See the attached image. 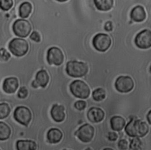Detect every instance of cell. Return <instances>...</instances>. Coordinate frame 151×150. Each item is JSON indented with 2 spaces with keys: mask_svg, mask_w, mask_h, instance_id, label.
Listing matches in <instances>:
<instances>
[{
  "mask_svg": "<svg viewBox=\"0 0 151 150\" xmlns=\"http://www.w3.org/2000/svg\"><path fill=\"white\" fill-rule=\"evenodd\" d=\"M124 130L126 134L130 137L142 138L148 133L149 128L148 125L141 119L132 118L126 125Z\"/></svg>",
  "mask_w": 151,
  "mask_h": 150,
  "instance_id": "cell-1",
  "label": "cell"
},
{
  "mask_svg": "<svg viewBox=\"0 0 151 150\" xmlns=\"http://www.w3.org/2000/svg\"><path fill=\"white\" fill-rule=\"evenodd\" d=\"M67 74L73 78H80L87 74L88 71V65L81 61H70L66 64Z\"/></svg>",
  "mask_w": 151,
  "mask_h": 150,
  "instance_id": "cell-2",
  "label": "cell"
},
{
  "mask_svg": "<svg viewBox=\"0 0 151 150\" xmlns=\"http://www.w3.org/2000/svg\"><path fill=\"white\" fill-rule=\"evenodd\" d=\"M70 89L74 96L80 99H86L90 94V89L87 84L79 79L74 80L70 84Z\"/></svg>",
  "mask_w": 151,
  "mask_h": 150,
  "instance_id": "cell-3",
  "label": "cell"
},
{
  "mask_svg": "<svg viewBox=\"0 0 151 150\" xmlns=\"http://www.w3.org/2000/svg\"><path fill=\"white\" fill-rule=\"evenodd\" d=\"M8 48L14 55L20 57L25 55L27 53L29 49V45L24 39L14 38L9 42Z\"/></svg>",
  "mask_w": 151,
  "mask_h": 150,
  "instance_id": "cell-4",
  "label": "cell"
},
{
  "mask_svg": "<svg viewBox=\"0 0 151 150\" xmlns=\"http://www.w3.org/2000/svg\"><path fill=\"white\" fill-rule=\"evenodd\" d=\"M110 36L104 33H98L93 38L92 44L94 48L98 51L105 52L111 45Z\"/></svg>",
  "mask_w": 151,
  "mask_h": 150,
  "instance_id": "cell-5",
  "label": "cell"
},
{
  "mask_svg": "<svg viewBox=\"0 0 151 150\" xmlns=\"http://www.w3.org/2000/svg\"><path fill=\"white\" fill-rule=\"evenodd\" d=\"M14 118L20 124L28 126L32 119V113L28 107L18 106L14 112Z\"/></svg>",
  "mask_w": 151,
  "mask_h": 150,
  "instance_id": "cell-6",
  "label": "cell"
},
{
  "mask_svg": "<svg viewBox=\"0 0 151 150\" xmlns=\"http://www.w3.org/2000/svg\"><path fill=\"white\" fill-rule=\"evenodd\" d=\"M12 29L15 35L21 38H25L30 34L32 26L28 21L18 19L13 24Z\"/></svg>",
  "mask_w": 151,
  "mask_h": 150,
  "instance_id": "cell-7",
  "label": "cell"
},
{
  "mask_svg": "<svg viewBox=\"0 0 151 150\" xmlns=\"http://www.w3.org/2000/svg\"><path fill=\"white\" fill-rule=\"evenodd\" d=\"M136 46L143 49L151 47V30L145 29L139 32L134 38Z\"/></svg>",
  "mask_w": 151,
  "mask_h": 150,
  "instance_id": "cell-8",
  "label": "cell"
},
{
  "mask_svg": "<svg viewBox=\"0 0 151 150\" xmlns=\"http://www.w3.org/2000/svg\"><path fill=\"white\" fill-rule=\"evenodd\" d=\"M114 85L117 91L121 93H127L133 89L134 84L130 76L121 75L116 79Z\"/></svg>",
  "mask_w": 151,
  "mask_h": 150,
  "instance_id": "cell-9",
  "label": "cell"
},
{
  "mask_svg": "<svg viewBox=\"0 0 151 150\" xmlns=\"http://www.w3.org/2000/svg\"><path fill=\"white\" fill-rule=\"evenodd\" d=\"M75 135L83 142H90L94 135V128L89 124L81 125L76 132Z\"/></svg>",
  "mask_w": 151,
  "mask_h": 150,
  "instance_id": "cell-10",
  "label": "cell"
},
{
  "mask_svg": "<svg viewBox=\"0 0 151 150\" xmlns=\"http://www.w3.org/2000/svg\"><path fill=\"white\" fill-rule=\"evenodd\" d=\"M47 60L50 65L59 66L63 63L64 60L63 52L58 47H51L47 51Z\"/></svg>",
  "mask_w": 151,
  "mask_h": 150,
  "instance_id": "cell-11",
  "label": "cell"
},
{
  "mask_svg": "<svg viewBox=\"0 0 151 150\" xmlns=\"http://www.w3.org/2000/svg\"><path fill=\"white\" fill-rule=\"evenodd\" d=\"M129 16L131 21L135 22H142L145 21L147 17V13L143 6L137 5L132 8Z\"/></svg>",
  "mask_w": 151,
  "mask_h": 150,
  "instance_id": "cell-12",
  "label": "cell"
},
{
  "mask_svg": "<svg viewBox=\"0 0 151 150\" xmlns=\"http://www.w3.org/2000/svg\"><path fill=\"white\" fill-rule=\"evenodd\" d=\"M104 111L98 107L90 108L87 114L88 119L93 123H98L102 121L104 118Z\"/></svg>",
  "mask_w": 151,
  "mask_h": 150,
  "instance_id": "cell-13",
  "label": "cell"
},
{
  "mask_svg": "<svg viewBox=\"0 0 151 150\" xmlns=\"http://www.w3.org/2000/svg\"><path fill=\"white\" fill-rule=\"evenodd\" d=\"M19 82L16 77H8L3 82L2 89L7 94H13L18 88Z\"/></svg>",
  "mask_w": 151,
  "mask_h": 150,
  "instance_id": "cell-14",
  "label": "cell"
},
{
  "mask_svg": "<svg viewBox=\"0 0 151 150\" xmlns=\"http://www.w3.org/2000/svg\"><path fill=\"white\" fill-rule=\"evenodd\" d=\"M65 108L64 106L55 104L52 105L51 109V115L53 120L57 122H61L63 121L65 117L64 112Z\"/></svg>",
  "mask_w": 151,
  "mask_h": 150,
  "instance_id": "cell-15",
  "label": "cell"
},
{
  "mask_svg": "<svg viewBox=\"0 0 151 150\" xmlns=\"http://www.w3.org/2000/svg\"><path fill=\"white\" fill-rule=\"evenodd\" d=\"M63 132L56 128L50 129L47 134V138L48 142L51 144H57L61 141L63 138Z\"/></svg>",
  "mask_w": 151,
  "mask_h": 150,
  "instance_id": "cell-16",
  "label": "cell"
},
{
  "mask_svg": "<svg viewBox=\"0 0 151 150\" xmlns=\"http://www.w3.org/2000/svg\"><path fill=\"white\" fill-rule=\"evenodd\" d=\"M93 2L99 11L107 12L113 8L114 0H93Z\"/></svg>",
  "mask_w": 151,
  "mask_h": 150,
  "instance_id": "cell-17",
  "label": "cell"
},
{
  "mask_svg": "<svg viewBox=\"0 0 151 150\" xmlns=\"http://www.w3.org/2000/svg\"><path fill=\"white\" fill-rule=\"evenodd\" d=\"M16 147L18 150H35L37 145L35 141L28 139H19L17 141Z\"/></svg>",
  "mask_w": 151,
  "mask_h": 150,
  "instance_id": "cell-18",
  "label": "cell"
},
{
  "mask_svg": "<svg viewBox=\"0 0 151 150\" xmlns=\"http://www.w3.org/2000/svg\"><path fill=\"white\" fill-rule=\"evenodd\" d=\"M110 122L111 129L115 131H122L126 125L125 119L123 117L118 115L112 116Z\"/></svg>",
  "mask_w": 151,
  "mask_h": 150,
  "instance_id": "cell-19",
  "label": "cell"
},
{
  "mask_svg": "<svg viewBox=\"0 0 151 150\" xmlns=\"http://www.w3.org/2000/svg\"><path fill=\"white\" fill-rule=\"evenodd\" d=\"M50 80L49 75L45 69H41L37 72L35 75V81L42 88H45Z\"/></svg>",
  "mask_w": 151,
  "mask_h": 150,
  "instance_id": "cell-20",
  "label": "cell"
},
{
  "mask_svg": "<svg viewBox=\"0 0 151 150\" xmlns=\"http://www.w3.org/2000/svg\"><path fill=\"white\" fill-rule=\"evenodd\" d=\"M11 134V129L9 126L4 122L0 121V141L8 139Z\"/></svg>",
  "mask_w": 151,
  "mask_h": 150,
  "instance_id": "cell-21",
  "label": "cell"
},
{
  "mask_svg": "<svg viewBox=\"0 0 151 150\" xmlns=\"http://www.w3.org/2000/svg\"><path fill=\"white\" fill-rule=\"evenodd\" d=\"M32 11V5L28 2H24L21 4L19 8V15L22 18L28 17Z\"/></svg>",
  "mask_w": 151,
  "mask_h": 150,
  "instance_id": "cell-22",
  "label": "cell"
},
{
  "mask_svg": "<svg viewBox=\"0 0 151 150\" xmlns=\"http://www.w3.org/2000/svg\"><path fill=\"white\" fill-rule=\"evenodd\" d=\"M106 91L101 88H99L93 91L92 93V97L96 101H101L106 98Z\"/></svg>",
  "mask_w": 151,
  "mask_h": 150,
  "instance_id": "cell-23",
  "label": "cell"
},
{
  "mask_svg": "<svg viewBox=\"0 0 151 150\" xmlns=\"http://www.w3.org/2000/svg\"><path fill=\"white\" fill-rule=\"evenodd\" d=\"M11 112V108L7 103H0V119L6 118Z\"/></svg>",
  "mask_w": 151,
  "mask_h": 150,
  "instance_id": "cell-24",
  "label": "cell"
},
{
  "mask_svg": "<svg viewBox=\"0 0 151 150\" xmlns=\"http://www.w3.org/2000/svg\"><path fill=\"white\" fill-rule=\"evenodd\" d=\"M142 146V142L139 137H133V138L131 140L129 148L130 149L137 150L141 149Z\"/></svg>",
  "mask_w": 151,
  "mask_h": 150,
  "instance_id": "cell-25",
  "label": "cell"
},
{
  "mask_svg": "<svg viewBox=\"0 0 151 150\" xmlns=\"http://www.w3.org/2000/svg\"><path fill=\"white\" fill-rule=\"evenodd\" d=\"M12 5V0H0V8L3 11H8L10 9Z\"/></svg>",
  "mask_w": 151,
  "mask_h": 150,
  "instance_id": "cell-26",
  "label": "cell"
},
{
  "mask_svg": "<svg viewBox=\"0 0 151 150\" xmlns=\"http://www.w3.org/2000/svg\"><path fill=\"white\" fill-rule=\"evenodd\" d=\"M11 58V54L4 48H0V61L2 62L7 61Z\"/></svg>",
  "mask_w": 151,
  "mask_h": 150,
  "instance_id": "cell-27",
  "label": "cell"
},
{
  "mask_svg": "<svg viewBox=\"0 0 151 150\" xmlns=\"http://www.w3.org/2000/svg\"><path fill=\"white\" fill-rule=\"evenodd\" d=\"M87 106V103L85 101L78 100L74 103V107L78 111L84 110Z\"/></svg>",
  "mask_w": 151,
  "mask_h": 150,
  "instance_id": "cell-28",
  "label": "cell"
},
{
  "mask_svg": "<svg viewBox=\"0 0 151 150\" xmlns=\"http://www.w3.org/2000/svg\"><path fill=\"white\" fill-rule=\"evenodd\" d=\"M28 94V92L27 89L25 86H22L18 90L17 95L19 98L25 99L27 96Z\"/></svg>",
  "mask_w": 151,
  "mask_h": 150,
  "instance_id": "cell-29",
  "label": "cell"
},
{
  "mask_svg": "<svg viewBox=\"0 0 151 150\" xmlns=\"http://www.w3.org/2000/svg\"><path fill=\"white\" fill-rule=\"evenodd\" d=\"M117 145L120 149H122V150L127 149L128 148L127 141L125 139H122L118 142Z\"/></svg>",
  "mask_w": 151,
  "mask_h": 150,
  "instance_id": "cell-30",
  "label": "cell"
},
{
  "mask_svg": "<svg viewBox=\"0 0 151 150\" xmlns=\"http://www.w3.org/2000/svg\"><path fill=\"white\" fill-rule=\"evenodd\" d=\"M114 25L113 22L111 20L106 21L104 25V29L107 32H111L113 30Z\"/></svg>",
  "mask_w": 151,
  "mask_h": 150,
  "instance_id": "cell-31",
  "label": "cell"
},
{
  "mask_svg": "<svg viewBox=\"0 0 151 150\" xmlns=\"http://www.w3.org/2000/svg\"><path fill=\"white\" fill-rule=\"evenodd\" d=\"M29 38L36 42H39L41 41V36L37 31H33L29 36Z\"/></svg>",
  "mask_w": 151,
  "mask_h": 150,
  "instance_id": "cell-32",
  "label": "cell"
},
{
  "mask_svg": "<svg viewBox=\"0 0 151 150\" xmlns=\"http://www.w3.org/2000/svg\"><path fill=\"white\" fill-rule=\"evenodd\" d=\"M118 137V134L115 132H110L108 134V139L110 141H116Z\"/></svg>",
  "mask_w": 151,
  "mask_h": 150,
  "instance_id": "cell-33",
  "label": "cell"
},
{
  "mask_svg": "<svg viewBox=\"0 0 151 150\" xmlns=\"http://www.w3.org/2000/svg\"><path fill=\"white\" fill-rule=\"evenodd\" d=\"M146 118H147V120L148 122L149 123V124L151 125V110H150L149 111V112L147 113Z\"/></svg>",
  "mask_w": 151,
  "mask_h": 150,
  "instance_id": "cell-34",
  "label": "cell"
},
{
  "mask_svg": "<svg viewBox=\"0 0 151 150\" xmlns=\"http://www.w3.org/2000/svg\"><path fill=\"white\" fill-rule=\"evenodd\" d=\"M32 87H34V88H37L38 86H39V85H38V84L37 83V82L35 81V80H34V81H33L32 82Z\"/></svg>",
  "mask_w": 151,
  "mask_h": 150,
  "instance_id": "cell-35",
  "label": "cell"
},
{
  "mask_svg": "<svg viewBox=\"0 0 151 150\" xmlns=\"http://www.w3.org/2000/svg\"><path fill=\"white\" fill-rule=\"evenodd\" d=\"M134 1H135V2H136V5H139V2H138V0H134Z\"/></svg>",
  "mask_w": 151,
  "mask_h": 150,
  "instance_id": "cell-36",
  "label": "cell"
},
{
  "mask_svg": "<svg viewBox=\"0 0 151 150\" xmlns=\"http://www.w3.org/2000/svg\"><path fill=\"white\" fill-rule=\"evenodd\" d=\"M57 1H58L59 2H65V1H66L67 0H57Z\"/></svg>",
  "mask_w": 151,
  "mask_h": 150,
  "instance_id": "cell-37",
  "label": "cell"
},
{
  "mask_svg": "<svg viewBox=\"0 0 151 150\" xmlns=\"http://www.w3.org/2000/svg\"><path fill=\"white\" fill-rule=\"evenodd\" d=\"M149 71H150V72L151 73V65H150V69H149Z\"/></svg>",
  "mask_w": 151,
  "mask_h": 150,
  "instance_id": "cell-38",
  "label": "cell"
},
{
  "mask_svg": "<svg viewBox=\"0 0 151 150\" xmlns=\"http://www.w3.org/2000/svg\"><path fill=\"white\" fill-rule=\"evenodd\" d=\"M104 149H111V148H105Z\"/></svg>",
  "mask_w": 151,
  "mask_h": 150,
  "instance_id": "cell-39",
  "label": "cell"
}]
</instances>
